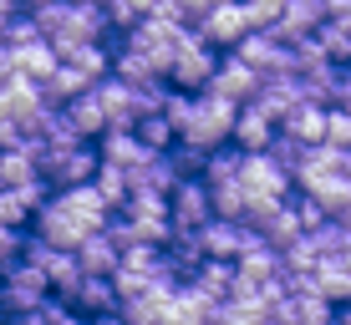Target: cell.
Listing matches in <instances>:
<instances>
[{"label":"cell","mask_w":351,"mask_h":325,"mask_svg":"<svg viewBox=\"0 0 351 325\" xmlns=\"http://www.w3.org/2000/svg\"><path fill=\"white\" fill-rule=\"evenodd\" d=\"M97 173H102V148H97V142H77V148H46V158H41V178L56 188V194L92 183Z\"/></svg>","instance_id":"obj_3"},{"label":"cell","mask_w":351,"mask_h":325,"mask_svg":"<svg viewBox=\"0 0 351 325\" xmlns=\"http://www.w3.org/2000/svg\"><path fill=\"white\" fill-rule=\"evenodd\" d=\"M10 51H16V46H10ZM16 71L46 87V81L62 71V51H56L51 41H31V46H21V51H16Z\"/></svg>","instance_id":"obj_17"},{"label":"cell","mask_w":351,"mask_h":325,"mask_svg":"<svg viewBox=\"0 0 351 325\" xmlns=\"http://www.w3.org/2000/svg\"><path fill=\"white\" fill-rule=\"evenodd\" d=\"M234 122H239V107L214 97V92H199V102H193V117L189 127L178 132V142H189V148L199 153H219L234 142Z\"/></svg>","instance_id":"obj_1"},{"label":"cell","mask_w":351,"mask_h":325,"mask_svg":"<svg viewBox=\"0 0 351 325\" xmlns=\"http://www.w3.org/2000/svg\"><path fill=\"white\" fill-rule=\"evenodd\" d=\"M346 229H351V213H346Z\"/></svg>","instance_id":"obj_45"},{"label":"cell","mask_w":351,"mask_h":325,"mask_svg":"<svg viewBox=\"0 0 351 325\" xmlns=\"http://www.w3.org/2000/svg\"><path fill=\"white\" fill-rule=\"evenodd\" d=\"M209 194H214V219L245 224V213H250V194H245V183H224V188H209Z\"/></svg>","instance_id":"obj_27"},{"label":"cell","mask_w":351,"mask_h":325,"mask_svg":"<svg viewBox=\"0 0 351 325\" xmlns=\"http://www.w3.org/2000/svg\"><path fill=\"white\" fill-rule=\"evenodd\" d=\"M250 198H290L295 194V178L285 173L270 153H245V173H239Z\"/></svg>","instance_id":"obj_8"},{"label":"cell","mask_w":351,"mask_h":325,"mask_svg":"<svg viewBox=\"0 0 351 325\" xmlns=\"http://www.w3.org/2000/svg\"><path fill=\"white\" fill-rule=\"evenodd\" d=\"M326 117H331V107L300 102V107H290V112L280 117V132L295 138V142H306V148H321V142H326Z\"/></svg>","instance_id":"obj_13"},{"label":"cell","mask_w":351,"mask_h":325,"mask_svg":"<svg viewBox=\"0 0 351 325\" xmlns=\"http://www.w3.org/2000/svg\"><path fill=\"white\" fill-rule=\"evenodd\" d=\"M10 77H16V51H10L5 41H0V87H5Z\"/></svg>","instance_id":"obj_36"},{"label":"cell","mask_w":351,"mask_h":325,"mask_svg":"<svg viewBox=\"0 0 351 325\" xmlns=\"http://www.w3.org/2000/svg\"><path fill=\"white\" fill-rule=\"evenodd\" d=\"M214 325H219V320H214Z\"/></svg>","instance_id":"obj_47"},{"label":"cell","mask_w":351,"mask_h":325,"mask_svg":"<svg viewBox=\"0 0 351 325\" xmlns=\"http://www.w3.org/2000/svg\"><path fill=\"white\" fill-rule=\"evenodd\" d=\"M219 315V305H214L209 295L199 290V285H184V290L173 295V310H168V325H214Z\"/></svg>","instance_id":"obj_19"},{"label":"cell","mask_w":351,"mask_h":325,"mask_svg":"<svg viewBox=\"0 0 351 325\" xmlns=\"http://www.w3.org/2000/svg\"><path fill=\"white\" fill-rule=\"evenodd\" d=\"M290 209L300 213V224H306V234H316L321 224H331V213H326V209H321V203L311 198V194H300V188H295V194H290Z\"/></svg>","instance_id":"obj_32"},{"label":"cell","mask_w":351,"mask_h":325,"mask_svg":"<svg viewBox=\"0 0 351 325\" xmlns=\"http://www.w3.org/2000/svg\"><path fill=\"white\" fill-rule=\"evenodd\" d=\"M36 138H41V148H77V142H87L77 127H71L66 107H46L41 122H36Z\"/></svg>","instance_id":"obj_22"},{"label":"cell","mask_w":351,"mask_h":325,"mask_svg":"<svg viewBox=\"0 0 351 325\" xmlns=\"http://www.w3.org/2000/svg\"><path fill=\"white\" fill-rule=\"evenodd\" d=\"M92 325H128L123 315H102V320H92Z\"/></svg>","instance_id":"obj_40"},{"label":"cell","mask_w":351,"mask_h":325,"mask_svg":"<svg viewBox=\"0 0 351 325\" xmlns=\"http://www.w3.org/2000/svg\"><path fill=\"white\" fill-rule=\"evenodd\" d=\"M326 148L351 153V112H341V107H331V117H326Z\"/></svg>","instance_id":"obj_34"},{"label":"cell","mask_w":351,"mask_h":325,"mask_svg":"<svg viewBox=\"0 0 351 325\" xmlns=\"http://www.w3.org/2000/svg\"><path fill=\"white\" fill-rule=\"evenodd\" d=\"M336 325H351V305H341V310H336Z\"/></svg>","instance_id":"obj_39"},{"label":"cell","mask_w":351,"mask_h":325,"mask_svg":"<svg viewBox=\"0 0 351 325\" xmlns=\"http://www.w3.org/2000/svg\"><path fill=\"white\" fill-rule=\"evenodd\" d=\"M219 66H224V51L204 46L199 31L189 26L184 46H178V62H173V71H168V87H178V92H209V81H214V71H219Z\"/></svg>","instance_id":"obj_4"},{"label":"cell","mask_w":351,"mask_h":325,"mask_svg":"<svg viewBox=\"0 0 351 325\" xmlns=\"http://www.w3.org/2000/svg\"><path fill=\"white\" fill-rule=\"evenodd\" d=\"M265 153H270V158L280 163V168H285L290 178H295L300 168H306V153H311V148H306V142H295V138H285V132H280V138H275V142H270V148H265Z\"/></svg>","instance_id":"obj_30"},{"label":"cell","mask_w":351,"mask_h":325,"mask_svg":"<svg viewBox=\"0 0 351 325\" xmlns=\"http://www.w3.org/2000/svg\"><path fill=\"white\" fill-rule=\"evenodd\" d=\"M71 310L87 315V320H102V315H117V310H123V295H117L112 280H87L77 290V300H71Z\"/></svg>","instance_id":"obj_18"},{"label":"cell","mask_w":351,"mask_h":325,"mask_svg":"<svg viewBox=\"0 0 351 325\" xmlns=\"http://www.w3.org/2000/svg\"><path fill=\"white\" fill-rule=\"evenodd\" d=\"M71 5H107V0H71Z\"/></svg>","instance_id":"obj_43"},{"label":"cell","mask_w":351,"mask_h":325,"mask_svg":"<svg viewBox=\"0 0 351 325\" xmlns=\"http://www.w3.org/2000/svg\"><path fill=\"white\" fill-rule=\"evenodd\" d=\"M193 31H199V41H204V46H214V51H234V46L250 36L245 0H229V5H209V16H204Z\"/></svg>","instance_id":"obj_7"},{"label":"cell","mask_w":351,"mask_h":325,"mask_svg":"<svg viewBox=\"0 0 351 325\" xmlns=\"http://www.w3.org/2000/svg\"><path fill=\"white\" fill-rule=\"evenodd\" d=\"M234 280H239V264H229V259H204V270L193 274L189 285H199L214 305H224V300L234 295Z\"/></svg>","instance_id":"obj_21"},{"label":"cell","mask_w":351,"mask_h":325,"mask_svg":"<svg viewBox=\"0 0 351 325\" xmlns=\"http://www.w3.org/2000/svg\"><path fill=\"white\" fill-rule=\"evenodd\" d=\"M31 234H41L46 244L71 249V255H77V249L87 244L92 234H102V229H92L87 219H82V213L71 209V198H66V194H51V198L41 203V213L31 219Z\"/></svg>","instance_id":"obj_2"},{"label":"cell","mask_w":351,"mask_h":325,"mask_svg":"<svg viewBox=\"0 0 351 325\" xmlns=\"http://www.w3.org/2000/svg\"><path fill=\"white\" fill-rule=\"evenodd\" d=\"M66 117H71V127H77L87 142H102L107 132H112V122H107V107H102V97H97V87L82 92V97H71V102H66Z\"/></svg>","instance_id":"obj_16"},{"label":"cell","mask_w":351,"mask_h":325,"mask_svg":"<svg viewBox=\"0 0 351 325\" xmlns=\"http://www.w3.org/2000/svg\"><path fill=\"white\" fill-rule=\"evenodd\" d=\"M239 173H245V148H219L209 153V163H204V183L209 188H224V183H239Z\"/></svg>","instance_id":"obj_24"},{"label":"cell","mask_w":351,"mask_h":325,"mask_svg":"<svg viewBox=\"0 0 351 325\" xmlns=\"http://www.w3.org/2000/svg\"><path fill=\"white\" fill-rule=\"evenodd\" d=\"M0 285H5V300H0V315L16 320V315H31V310H41L46 300H51V280H46V270H36V264H10L5 274H0Z\"/></svg>","instance_id":"obj_5"},{"label":"cell","mask_w":351,"mask_h":325,"mask_svg":"<svg viewBox=\"0 0 351 325\" xmlns=\"http://www.w3.org/2000/svg\"><path fill=\"white\" fill-rule=\"evenodd\" d=\"M0 300H5V285H0Z\"/></svg>","instance_id":"obj_44"},{"label":"cell","mask_w":351,"mask_h":325,"mask_svg":"<svg viewBox=\"0 0 351 325\" xmlns=\"http://www.w3.org/2000/svg\"><path fill=\"white\" fill-rule=\"evenodd\" d=\"M214 224V194L204 178H184V183L173 188V229H184V234H199V229Z\"/></svg>","instance_id":"obj_9"},{"label":"cell","mask_w":351,"mask_h":325,"mask_svg":"<svg viewBox=\"0 0 351 325\" xmlns=\"http://www.w3.org/2000/svg\"><path fill=\"white\" fill-rule=\"evenodd\" d=\"M97 97H102V107H107L112 132H132V127H138V92H132L128 81H117V77L97 81Z\"/></svg>","instance_id":"obj_14"},{"label":"cell","mask_w":351,"mask_h":325,"mask_svg":"<svg viewBox=\"0 0 351 325\" xmlns=\"http://www.w3.org/2000/svg\"><path fill=\"white\" fill-rule=\"evenodd\" d=\"M341 178H346V183H351V153H346V168H341Z\"/></svg>","instance_id":"obj_42"},{"label":"cell","mask_w":351,"mask_h":325,"mask_svg":"<svg viewBox=\"0 0 351 325\" xmlns=\"http://www.w3.org/2000/svg\"><path fill=\"white\" fill-rule=\"evenodd\" d=\"M275 138H280V117H275L270 107H260V102L239 107V122H234V148H245V153H265Z\"/></svg>","instance_id":"obj_12"},{"label":"cell","mask_w":351,"mask_h":325,"mask_svg":"<svg viewBox=\"0 0 351 325\" xmlns=\"http://www.w3.org/2000/svg\"><path fill=\"white\" fill-rule=\"evenodd\" d=\"M255 239H260V229H250V224H229V219H214L209 229H199L204 255H209V259H229V264H239V255H245Z\"/></svg>","instance_id":"obj_11"},{"label":"cell","mask_w":351,"mask_h":325,"mask_svg":"<svg viewBox=\"0 0 351 325\" xmlns=\"http://www.w3.org/2000/svg\"><path fill=\"white\" fill-rule=\"evenodd\" d=\"M46 92H41V81H31V77H10L5 87H0V122H21V127H31L36 132V122H41V112H46Z\"/></svg>","instance_id":"obj_6"},{"label":"cell","mask_w":351,"mask_h":325,"mask_svg":"<svg viewBox=\"0 0 351 325\" xmlns=\"http://www.w3.org/2000/svg\"><path fill=\"white\" fill-rule=\"evenodd\" d=\"M102 10H107V26H112V36H128V31H132V26H138V21H143L138 10L128 5V0H107Z\"/></svg>","instance_id":"obj_35"},{"label":"cell","mask_w":351,"mask_h":325,"mask_svg":"<svg viewBox=\"0 0 351 325\" xmlns=\"http://www.w3.org/2000/svg\"><path fill=\"white\" fill-rule=\"evenodd\" d=\"M41 5H51V0H26V10H41Z\"/></svg>","instance_id":"obj_41"},{"label":"cell","mask_w":351,"mask_h":325,"mask_svg":"<svg viewBox=\"0 0 351 325\" xmlns=\"http://www.w3.org/2000/svg\"><path fill=\"white\" fill-rule=\"evenodd\" d=\"M97 148H102V163H112V168H128V173H138V168L153 158V153L138 142V132H107V138L97 142Z\"/></svg>","instance_id":"obj_20"},{"label":"cell","mask_w":351,"mask_h":325,"mask_svg":"<svg viewBox=\"0 0 351 325\" xmlns=\"http://www.w3.org/2000/svg\"><path fill=\"white\" fill-rule=\"evenodd\" d=\"M26 244H31V234H26V229L0 224V274H5L10 264H21V259H26Z\"/></svg>","instance_id":"obj_31"},{"label":"cell","mask_w":351,"mask_h":325,"mask_svg":"<svg viewBox=\"0 0 351 325\" xmlns=\"http://www.w3.org/2000/svg\"><path fill=\"white\" fill-rule=\"evenodd\" d=\"M77 264L87 270V280H112V274L123 270V249H117L112 234L102 229V234H92L87 244L77 249Z\"/></svg>","instance_id":"obj_15"},{"label":"cell","mask_w":351,"mask_h":325,"mask_svg":"<svg viewBox=\"0 0 351 325\" xmlns=\"http://www.w3.org/2000/svg\"><path fill=\"white\" fill-rule=\"evenodd\" d=\"M92 183L102 188V198L112 203L117 213H123V203L132 198V178H128V168H112V163H102V173H97Z\"/></svg>","instance_id":"obj_28"},{"label":"cell","mask_w":351,"mask_h":325,"mask_svg":"<svg viewBox=\"0 0 351 325\" xmlns=\"http://www.w3.org/2000/svg\"><path fill=\"white\" fill-rule=\"evenodd\" d=\"M260 234H265V244H270V249H280V255H285V249H295L300 239H306V224H300V213L290 209V198H285V209L275 213V219L265 224Z\"/></svg>","instance_id":"obj_23"},{"label":"cell","mask_w":351,"mask_h":325,"mask_svg":"<svg viewBox=\"0 0 351 325\" xmlns=\"http://www.w3.org/2000/svg\"><path fill=\"white\" fill-rule=\"evenodd\" d=\"M260 81H265V77H260L250 62H239L234 51H224V66L214 71L209 92H214V97H224V102H234V107H250V102L260 97Z\"/></svg>","instance_id":"obj_10"},{"label":"cell","mask_w":351,"mask_h":325,"mask_svg":"<svg viewBox=\"0 0 351 325\" xmlns=\"http://www.w3.org/2000/svg\"><path fill=\"white\" fill-rule=\"evenodd\" d=\"M193 102H199V92H178V87H173V92H168V102H163V117L184 132L189 117H193Z\"/></svg>","instance_id":"obj_33"},{"label":"cell","mask_w":351,"mask_h":325,"mask_svg":"<svg viewBox=\"0 0 351 325\" xmlns=\"http://www.w3.org/2000/svg\"><path fill=\"white\" fill-rule=\"evenodd\" d=\"M132 132H138V142H143V148H148V153H173V148H178V127L168 122L163 112L143 117V122L132 127Z\"/></svg>","instance_id":"obj_25"},{"label":"cell","mask_w":351,"mask_h":325,"mask_svg":"<svg viewBox=\"0 0 351 325\" xmlns=\"http://www.w3.org/2000/svg\"><path fill=\"white\" fill-rule=\"evenodd\" d=\"M128 5H132V10H138V16H143V21H148V16H153V10H158V0H128Z\"/></svg>","instance_id":"obj_38"},{"label":"cell","mask_w":351,"mask_h":325,"mask_svg":"<svg viewBox=\"0 0 351 325\" xmlns=\"http://www.w3.org/2000/svg\"><path fill=\"white\" fill-rule=\"evenodd\" d=\"M0 325H5V315H0Z\"/></svg>","instance_id":"obj_46"},{"label":"cell","mask_w":351,"mask_h":325,"mask_svg":"<svg viewBox=\"0 0 351 325\" xmlns=\"http://www.w3.org/2000/svg\"><path fill=\"white\" fill-rule=\"evenodd\" d=\"M311 244L321 249V259H341V255H346V244H351V229H346V219L321 224L316 234H311Z\"/></svg>","instance_id":"obj_29"},{"label":"cell","mask_w":351,"mask_h":325,"mask_svg":"<svg viewBox=\"0 0 351 325\" xmlns=\"http://www.w3.org/2000/svg\"><path fill=\"white\" fill-rule=\"evenodd\" d=\"M326 16L331 21H351V0H326Z\"/></svg>","instance_id":"obj_37"},{"label":"cell","mask_w":351,"mask_h":325,"mask_svg":"<svg viewBox=\"0 0 351 325\" xmlns=\"http://www.w3.org/2000/svg\"><path fill=\"white\" fill-rule=\"evenodd\" d=\"M321 51L331 56L336 66H351V21H326V26L316 31Z\"/></svg>","instance_id":"obj_26"}]
</instances>
